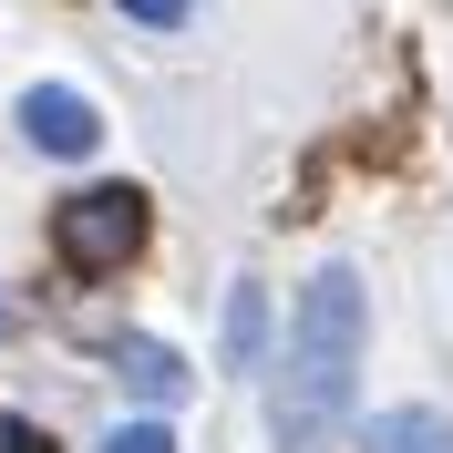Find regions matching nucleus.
Returning <instances> with one entry per match:
<instances>
[{
  "label": "nucleus",
  "mask_w": 453,
  "mask_h": 453,
  "mask_svg": "<svg viewBox=\"0 0 453 453\" xmlns=\"http://www.w3.org/2000/svg\"><path fill=\"white\" fill-rule=\"evenodd\" d=\"M361 279L350 268H319L299 299H288V340H279V392H268V423H279V453H330L340 423H350V381H361Z\"/></svg>",
  "instance_id": "1"
},
{
  "label": "nucleus",
  "mask_w": 453,
  "mask_h": 453,
  "mask_svg": "<svg viewBox=\"0 0 453 453\" xmlns=\"http://www.w3.org/2000/svg\"><path fill=\"white\" fill-rule=\"evenodd\" d=\"M52 248H62L73 279H113V268L144 248V196L134 186H83V196H62L52 206Z\"/></svg>",
  "instance_id": "2"
},
{
  "label": "nucleus",
  "mask_w": 453,
  "mask_h": 453,
  "mask_svg": "<svg viewBox=\"0 0 453 453\" xmlns=\"http://www.w3.org/2000/svg\"><path fill=\"white\" fill-rule=\"evenodd\" d=\"M21 134L42 144V155H93V144H104V113H93L73 83H31L21 93Z\"/></svg>",
  "instance_id": "3"
},
{
  "label": "nucleus",
  "mask_w": 453,
  "mask_h": 453,
  "mask_svg": "<svg viewBox=\"0 0 453 453\" xmlns=\"http://www.w3.org/2000/svg\"><path fill=\"white\" fill-rule=\"evenodd\" d=\"M361 453H453V423L423 412V402H392V412H371Z\"/></svg>",
  "instance_id": "4"
},
{
  "label": "nucleus",
  "mask_w": 453,
  "mask_h": 453,
  "mask_svg": "<svg viewBox=\"0 0 453 453\" xmlns=\"http://www.w3.org/2000/svg\"><path fill=\"white\" fill-rule=\"evenodd\" d=\"M113 371H124L144 402H186V361H175L165 340H113Z\"/></svg>",
  "instance_id": "5"
},
{
  "label": "nucleus",
  "mask_w": 453,
  "mask_h": 453,
  "mask_svg": "<svg viewBox=\"0 0 453 453\" xmlns=\"http://www.w3.org/2000/svg\"><path fill=\"white\" fill-rule=\"evenodd\" d=\"M257 350H268V288L237 279L226 288V371H257Z\"/></svg>",
  "instance_id": "6"
},
{
  "label": "nucleus",
  "mask_w": 453,
  "mask_h": 453,
  "mask_svg": "<svg viewBox=\"0 0 453 453\" xmlns=\"http://www.w3.org/2000/svg\"><path fill=\"white\" fill-rule=\"evenodd\" d=\"M104 453H175V433H165V423H113Z\"/></svg>",
  "instance_id": "7"
},
{
  "label": "nucleus",
  "mask_w": 453,
  "mask_h": 453,
  "mask_svg": "<svg viewBox=\"0 0 453 453\" xmlns=\"http://www.w3.org/2000/svg\"><path fill=\"white\" fill-rule=\"evenodd\" d=\"M124 11H134V21H155V31H165V21H186V0H124Z\"/></svg>",
  "instance_id": "8"
},
{
  "label": "nucleus",
  "mask_w": 453,
  "mask_h": 453,
  "mask_svg": "<svg viewBox=\"0 0 453 453\" xmlns=\"http://www.w3.org/2000/svg\"><path fill=\"white\" fill-rule=\"evenodd\" d=\"M0 443H11V453H52V443H42V433H31V423H11V433H0Z\"/></svg>",
  "instance_id": "9"
},
{
  "label": "nucleus",
  "mask_w": 453,
  "mask_h": 453,
  "mask_svg": "<svg viewBox=\"0 0 453 453\" xmlns=\"http://www.w3.org/2000/svg\"><path fill=\"white\" fill-rule=\"evenodd\" d=\"M0 330H11V310H0Z\"/></svg>",
  "instance_id": "10"
}]
</instances>
